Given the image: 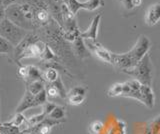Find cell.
I'll use <instances>...</instances> for the list:
<instances>
[{"label": "cell", "mask_w": 160, "mask_h": 134, "mask_svg": "<svg viewBox=\"0 0 160 134\" xmlns=\"http://www.w3.org/2000/svg\"><path fill=\"white\" fill-rule=\"evenodd\" d=\"M123 72L132 76L134 79L138 80L143 85H147V86L152 85L153 65L149 54L144 56L136 65L127 69V70H124Z\"/></svg>", "instance_id": "1"}, {"label": "cell", "mask_w": 160, "mask_h": 134, "mask_svg": "<svg viewBox=\"0 0 160 134\" xmlns=\"http://www.w3.org/2000/svg\"><path fill=\"white\" fill-rule=\"evenodd\" d=\"M28 33L27 30L17 26L6 17L0 22V36L8 40L14 47L18 45Z\"/></svg>", "instance_id": "2"}, {"label": "cell", "mask_w": 160, "mask_h": 134, "mask_svg": "<svg viewBox=\"0 0 160 134\" xmlns=\"http://www.w3.org/2000/svg\"><path fill=\"white\" fill-rule=\"evenodd\" d=\"M47 98H48L47 93L45 89L40 93H38L37 95H33V94L28 92L27 90H25L23 98L19 102L16 108V113H22L29 108L36 107L39 105H44L47 102Z\"/></svg>", "instance_id": "3"}, {"label": "cell", "mask_w": 160, "mask_h": 134, "mask_svg": "<svg viewBox=\"0 0 160 134\" xmlns=\"http://www.w3.org/2000/svg\"><path fill=\"white\" fill-rule=\"evenodd\" d=\"M5 11H6V18H8L9 20L12 21L14 24H16L17 26L21 27L27 31L33 30L34 29L33 24L27 20L26 17L23 15V13L20 10L18 3L7 7Z\"/></svg>", "instance_id": "4"}, {"label": "cell", "mask_w": 160, "mask_h": 134, "mask_svg": "<svg viewBox=\"0 0 160 134\" xmlns=\"http://www.w3.org/2000/svg\"><path fill=\"white\" fill-rule=\"evenodd\" d=\"M62 1L74 15H76L77 12L81 9L87 11H94L104 5L103 0H86L84 2L79 1V0H62Z\"/></svg>", "instance_id": "5"}, {"label": "cell", "mask_w": 160, "mask_h": 134, "mask_svg": "<svg viewBox=\"0 0 160 134\" xmlns=\"http://www.w3.org/2000/svg\"><path fill=\"white\" fill-rule=\"evenodd\" d=\"M150 45H151V44H150V40L147 36H145V35L139 36L133 48L130 51H128V54H129V56L131 57L134 65H136L144 56L147 55L148 50L150 49Z\"/></svg>", "instance_id": "6"}, {"label": "cell", "mask_w": 160, "mask_h": 134, "mask_svg": "<svg viewBox=\"0 0 160 134\" xmlns=\"http://www.w3.org/2000/svg\"><path fill=\"white\" fill-rule=\"evenodd\" d=\"M45 46H46V43H45L44 41H42L41 39H39V40L29 44V45L19 54V56L15 58V61H16L19 65H21L20 61H21L22 59H26V58H38V59H40Z\"/></svg>", "instance_id": "7"}, {"label": "cell", "mask_w": 160, "mask_h": 134, "mask_svg": "<svg viewBox=\"0 0 160 134\" xmlns=\"http://www.w3.org/2000/svg\"><path fill=\"white\" fill-rule=\"evenodd\" d=\"M85 44H86L89 51L93 53L96 57H98L100 60L107 62V63H111L112 52L107 50V49L103 47L100 43H98L97 41H94V40H86Z\"/></svg>", "instance_id": "8"}, {"label": "cell", "mask_w": 160, "mask_h": 134, "mask_svg": "<svg viewBox=\"0 0 160 134\" xmlns=\"http://www.w3.org/2000/svg\"><path fill=\"white\" fill-rule=\"evenodd\" d=\"M111 64L118 69H121L122 71L127 70V69L131 68L134 66V63L132 61L131 57L129 56L128 52L123 53V54H116L112 53L111 54Z\"/></svg>", "instance_id": "9"}, {"label": "cell", "mask_w": 160, "mask_h": 134, "mask_svg": "<svg viewBox=\"0 0 160 134\" xmlns=\"http://www.w3.org/2000/svg\"><path fill=\"white\" fill-rule=\"evenodd\" d=\"M86 96V88L83 86H75L67 93V99L71 105H80Z\"/></svg>", "instance_id": "10"}, {"label": "cell", "mask_w": 160, "mask_h": 134, "mask_svg": "<svg viewBox=\"0 0 160 134\" xmlns=\"http://www.w3.org/2000/svg\"><path fill=\"white\" fill-rule=\"evenodd\" d=\"M100 20H101V14H98V15H96L92 19L91 24H90L89 27L86 29V30L81 32L80 36H81L83 39H86V40L96 41L97 35H98V28H99Z\"/></svg>", "instance_id": "11"}, {"label": "cell", "mask_w": 160, "mask_h": 134, "mask_svg": "<svg viewBox=\"0 0 160 134\" xmlns=\"http://www.w3.org/2000/svg\"><path fill=\"white\" fill-rule=\"evenodd\" d=\"M160 21V2L150 5L145 13V22L148 26H154Z\"/></svg>", "instance_id": "12"}, {"label": "cell", "mask_w": 160, "mask_h": 134, "mask_svg": "<svg viewBox=\"0 0 160 134\" xmlns=\"http://www.w3.org/2000/svg\"><path fill=\"white\" fill-rule=\"evenodd\" d=\"M73 52L74 54L79 58H87L90 56V52L89 49L87 48L86 44H85L83 38L80 36L78 37L76 40L73 42Z\"/></svg>", "instance_id": "13"}, {"label": "cell", "mask_w": 160, "mask_h": 134, "mask_svg": "<svg viewBox=\"0 0 160 134\" xmlns=\"http://www.w3.org/2000/svg\"><path fill=\"white\" fill-rule=\"evenodd\" d=\"M140 92H141V103H143L145 106L150 109L153 108L155 98L151 86L143 85L142 84L141 88H140Z\"/></svg>", "instance_id": "14"}, {"label": "cell", "mask_w": 160, "mask_h": 134, "mask_svg": "<svg viewBox=\"0 0 160 134\" xmlns=\"http://www.w3.org/2000/svg\"><path fill=\"white\" fill-rule=\"evenodd\" d=\"M36 80H43V72L40 71V69L36 66L28 65V75L26 80H25V83Z\"/></svg>", "instance_id": "15"}, {"label": "cell", "mask_w": 160, "mask_h": 134, "mask_svg": "<svg viewBox=\"0 0 160 134\" xmlns=\"http://www.w3.org/2000/svg\"><path fill=\"white\" fill-rule=\"evenodd\" d=\"M44 89H45L44 80H36V81L26 83V88H25V90H27L28 92L33 94V95H37L38 93L43 91Z\"/></svg>", "instance_id": "16"}, {"label": "cell", "mask_w": 160, "mask_h": 134, "mask_svg": "<svg viewBox=\"0 0 160 134\" xmlns=\"http://www.w3.org/2000/svg\"><path fill=\"white\" fill-rule=\"evenodd\" d=\"M40 60L45 63H49V62H53L57 60L56 53L53 51V49L50 47L48 44H46V46H45L44 50L41 54V57H40Z\"/></svg>", "instance_id": "17"}, {"label": "cell", "mask_w": 160, "mask_h": 134, "mask_svg": "<svg viewBox=\"0 0 160 134\" xmlns=\"http://www.w3.org/2000/svg\"><path fill=\"white\" fill-rule=\"evenodd\" d=\"M59 78V71L53 67H47L43 71V80L47 83H53Z\"/></svg>", "instance_id": "18"}, {"label": "cell", "mask_w": 160, "mask_h": 134, "mask_svg": "<svg viewBox=\"0 0 160 134\" xmlns=\"http://www.w3.org/2000/svg\"><path fill=\"white\" fill-rule=\"evenodd\" d=\"M14 46L2 36H0V53L1 54H13Z\"/></svg>", "instance_id": "19"}, {"label": "cell", "mask_w": 160, "mask_h": 134, "mask_svg": "<svg viewBox=\"0 0 160 134\" xmlns=\"http://www.w3.org/2000/svg\"><path fill=\"white\" fill-rule=\"evenodd\" d=\"M47 117L50 119H53V120H56V121L60 120V119H63L65 117V108L57 105Z\"/></svg>", "instance_id": "20"}, {"label": "cell", "mask_w": 160, "mask_h": 134, "mask_svg": "<svg viewBox=\"0 0 160 134\" xmlns=\"http://www.w3.org/2000/svg\"><path fill=\"white\" fill-rule=\"evenodd\" d=\"M27 119L24 117V115L22 113H16V115H15L12 120L10 122H7L8 124H10V125H13V126H17V127H21L23 124L26 122Z\"/></svg>", "instance_id": "21"}, {"label": "cell", "mask_w": 160, "mask_h": 134, "mask_svg": "<svg viewBox=\"0 0 160 134\" xmlns=\"http://www.w3.org/2000/svg\"><path fill=\"white\" fill-rule=\"evenodd\" d=\"M122 89H123V84L122 83H116L112 85L108 90V95L109 96H121L122 94Z\"/></svg>", "instance_id": "22"}, {"label": "cell", "mask_w": 160, "mask_h": 134, "mask_svg": "<svg viewBox=\"0 0 160 134\" xmlns=\"http://www.w3.org/2000/svg\"><path fill=\"white\" fill-rule=\"evenodd\" d=\"M45 90H46V93H47V97H49V98L60 97L58 89L55 87L52 83H48V85H47L46 88H45Z\"/></svg>", "instance_id": "23"}, {"label": "cell", "mask_w": 160, "mask_h": 134, "mask_svg": "<svg viewBox=\"0 0 160 134\" xmlns=\"http://www.w3.org/2000/svg\"><path fill=\"white\" fill-rule=\"evenodd\" d=\"M53 85L58 89L59 91V94H60V98H66L67 97V94H66V91H65V87H64V84L61 80V78H58L56 81L52 83Z\"/></svg>", "instance_id": "24"}, {"label": "cell", "mask_w": 160, "mask_h": 134, "mask_svg": "<svg viewBox=\"0 0 160 134\" xmlns=\"http://www.w3.org/2000/svg\"><path fill=\"white\" fill-rule=\"evenodd\" d=\"M17 74H18V76L20 78L26 80L27 75H28V65H22V64H21V65H19Z\"/></svg>", "instance_id": "25"}, {"label": "cell", "mask_w": 160, "mask_h": 134, "mask_svg": "<svg viewBox=\"0 0 160 134\" xmlns=\"http://www.w3.org/2000/svg\"><path fill=\"white\" fill-rule=\"evenodd\" d=\"M56 106H57V105H56L55 103H53V102H48V101H47V102L43 105V107H42V112H44V113L48 116L49 114L52 112V110H53V109H54L55 107H56Z\"/></svg>", "instance_id": "26"}, {"label": "cell", "mask_w": 160, "mask_h": 134, "mask_svg": "<svg viewBox=\"0 0 160 134\" xmlns=\"http://www.w3.org/2000/svg\"><path fill=\"white\" fill-rule=\"evenodd\" d=\"M16 3H18L17 0H0V5L3 6L4 8L14 5V4H16Z\"/></svg>", "instance_id": "27"}, {"label": "cell", "mask_w": 160, "mask_h": 134, "mask_svg": "<svg viewBox=\"0 0 160 134\" xmlns=\"http://www.w3.org/2000/svg\"><path fill=\"white\" fill-rule=\"evenodd\" d=\"M122 3V5L124 6L125 9H127V10H131V9L134 8V5H133V0H120Z\"/></svg>", "instance_id": "28"}, {"label": "cell", "mask_w": 160, "mask_h": 134, "mask_svg": "<svg viewBox=\"0 0 160 134\" xmlns=\"http://www.w3.org/2000/svg\"><path fill=\"white\" fill-rule=\"evenodd\" d=\"M102 127H103V126H102V124L100 123V122H94V123L92 124V126H91V128H92V129H94V128H95V130H94V132H95V133H97L98 131L101 130Z\"/></svg>", "instance_id": "29"}, {"label": "cell", "mask_w": 160, "mask_h": 134, "mask_svg": "<svg viewBox=\"0 0 160 134\" xmlns=\"http://www.w3.org/2000/svg\"><path fill=\"white\" fill-rule=\"evenodd\" d=\"M6 8H4L3 6L0 5V22H1L3 19L6 17Z\"/></svg>", "instance_id": "30"}, {"label": "cell", "mask_w": 160, "mask_h": 134, "mask_svg": "<svg viewBox=\"0 0 160 134\" xmlns=\"http://www.w3.org/2000/svg\"><path fill=\"white\" fill-rule=\"evenodd\" d=\"M142 3V0H133V5H134V8L135 7H139L141 5Z\"/></svg>", "instance_id": "31"}, {"label": "cell", "mask_w": 160, "mask_h": 134, "mask_svg": "<svg viewBox=\"0 0 160 134\" xmlns=\"http://www.w3.org/2000/svg\"><path fill=\"white\" fill-rule=\"evenodd\" d=\"M53 1L57 2V3H59V4H62V3H63V1H62V0H53Z\"/></svg>", "instance_id": "32"}, {"label": "cell", "mask_w": 160, "mask_h": 134, "mask_svg": "<svg viewBox=\"0 0 160 134\" xmlns=\"http://www.w3.org/2000/svg\"><path fill=\"white\" fill-rule=\"evenodd\" d=\"M22 134H32V133H30V132H23Z\"/></svg>", "instance_id": "33"}]
</instances>
